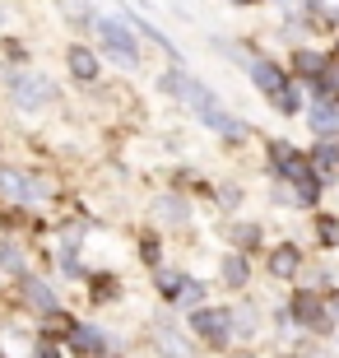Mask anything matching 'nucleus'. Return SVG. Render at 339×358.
Here are the masks:
<instances>
[{"mask_svg": "<svg viewBox=\"0 0 339 358\" xmlns=\"http://www.w3.org/2000/svg\"><path fill=\"white\" fill-rule=\"evenodd\" d=\"M223 279H228V284H247V261H228V266H223Z\"/></svg>", "mask_w": 339, "mask_h": 358, "instance_id": "nucleus-14", "label": "nucleus"}, {"mask_svg": "<svg viewBox=\"0 0 339 358\" xmlns=\"http://www.w3.org/2000/svg\"><path fill=\"white\" fill-rule=\"evenodd\" d=\"M321 238H326V242H339V228H335V219H321Z\"/></svg>", "mask_w": 339, "mask_h": 358, "instance_id": "nucleus-16", "label": "nucleus"}, {"mask_svg": "<svg viewBox=\"0 0 339 358\" xmlns=\"http://www.w3.org/2000/svg\"><path fill=\"white\" fill-rule=\"evenodd\" d=\"M270 98H274V107H279V112H298V93L288 89V84L279 93H270Z\"/></svg>", "mask_w": 339, "mask_h": 358, "instance_id": "nucleus-13", "label": "nucleus"}, {"mask_svg": "<svg viewBox=\"0 0 339 358\" xmlns=\"http://www.w3.org/2000/svg\"><path fill=\"white\" fill-rule=\"evenodd\" d=\"M70 345H75L79 354H107L103 331H93V326H75V331H70Z\"/></svg>", "mask_w": 339, "mask_h": 358, "instance_id": "nucleus-5", "label": "nucleus"}, {"mask_svg": "<svg viewBox=\"0 0 339 358\" xmlns=\"http://www.w3.org/2000/svg\"><path fill=\"white\" fill-rule=\"evenodd\" d=\"M70 75H75V80H93V75H98V61H93L84 47H75V52H70Z\"/></svg>", "mask_w": 339, "mask_h": 358, "instance_id": "nucleus-11", "label": "nucleus"}, {"mask_svg": "<svg viewBox=\"0 0 339 358\" xmlns=\"http://www.w3.org/2000/svg\"><path fill=\"white\" fill-rule=\"evenodd\" d=\"M14 98L24 107H38V103L52 98V84L42 80V75H19V80H14Z\"/></svg>", "mask_w": 339, "mask_h": 358, "instance_id": "nucleus-3", "label": "nucleus"}, {"mask_svg": "<svg viewBox=\"0 0 339 358\" xmlns=\"http://www.w3.org/2000/svg\"><path fill=\"white\" fill-rule=\"evenodd\" d=\"M98 33H103L107 52L117 56V61L135 66V42H131V33H126V24H117V19H103V24H98Z\"/></svg>", "mask_w": 339, "mask_h": 358, "instance_id": "nucleus-2", "label": "nucleus"}, {"mask_svg": "<svg viewBox=\"0 0 339 358\" xmlns=\"http://www.w3.org/2000/svg\"><path fill=\"white\" fill-rule=\"evenodd\" d=\"M298 70H326V61L312 56V52H298Z\"/></svg>", "mask_w": 339, "mask_h": 358, "instance_id": "nucleus-15", "label": "nucleus"}, {"mask_svg": "<svg viewBox=\"0 0 339 358\" xmlns=\"http://www.w3.org/2000/svg\"><path fill=\"white\" fill-rule=\"evenodd\" d=\"M242 5H251V0H242Z\"/></svg>", "mask_w": 339, "mask_h": 358, "instance_id": "nucleus-18", "label": "nucleus"}, {"mask_svg": "<svg viewBox=\"0 0 339 358\" xmlns=\"http://www.w3.org/2000/svg\"><path fill=\"white\" fill-rule=\"evenodd\" d=\"M24 293H28V303L42 307V312H56V293L42 284V279H24Z\"/></svg>", "mask_w": 339, "mask_h": 358, "instance_id": "nucleus-6", "label": "nucleus"}, {"mask_svg": "<svg viewBox=\"0 0 339 358\" xmlns=\"http://www.w3.org/2000/svg\"><path fill=\"white\" fill-rule=\"evenodd\" d=\"M191 331L205 335L209 345H223V340L233 335V312H214V307H205V312L191 317Z\"/></svg>", "mask_w": 339, "mask_h": 358, "instance_id": "nucleus-1", "label": "nucleus"}, {"mask_svg": "<svg viewBox=\"0 0 339 358\" xmlns=\"http://www.w3.org/2000/svg\"><path fill=\"white\" fill-rule=\"evenodd\" d=\"M0 261H5L10 270H19V252H10V247H0Z\"/></svg>", "mask_w": 339, "mask_h": 358, "instance_id": "nucleus-17", "label": "nucleus"}, {"mask_svg": "<svg viewBox=\"0 0 339 358\" xmlns=\"http://www.w3.org/2000/svg\"><path fill=\"white\" fill-rule=\"evenodd\" d=\"M270 270L279 279H288V275H298V247H279V252L270 256Z\"/></svg>", "mask_w": 339, "mask_h": 358, "instance_id": "nucleus-10", "label": "nucleus"}, {"mask_svg": "<svg viewBox=\"0 0 339 358\" xmlns=\"http://www.w3.org/2000/svg\"><path fill=\"white\" fill-rule=\"evenodd\" d=\"M312 131H321V135H335L339 131V107L335 103H321L312 112Z\"/></svg>", "mask_w": 339, "mask_h": 358, "instance_id": "nucleus-9", "label": "nucleus"}, {"mask_svg": "<svg viewBox=\"0 0 339 358\" xmlns=\"http://www.w3.org/2000/svg\"><path fill=\"white\" fill-rule=\"evenodd\" d=\"M293 312H298L307 326H316V331H326V326H330V317L321 312V303H316V298H298V303H293Z\"/></svg>", "mask_w": 339, "mask_h": 358, "instance_id": "nucleus-7", "label": "nucleus"}, {"mask_svg": "<svg viewBox=\"0 0 339 358\" xmlns=\"http://www.w3.org/2000/svg\"><path fill=\"white\" fill-rule=\"evenodd\" d=\"M154 345H158V354H163V358H196V349L186 345L182 331H172V326H158Z\"/></svg>", "mask_w": 339, "mask_h": 358, "instance_id": "nucleus-4", "label": "nucleus"}, {"mask_svg": "<svg viewBox=\"0 0 339 358\" xmlns=\"http://www.w3.org/2000/svg\"><path fill=\"white\" fill-rule=\"evenodd\" d=\"M316 168H321V173H335L339 168V145H321L316 149Z\"/></svg>", "mask_w": 339, "mask_h": 358, "instance_id": "nucleus-12", "label": "nucleus"}, {"mask_svg": "<svg viewBox=\"0 0 339 358\" xmlns=\"http://www.w3.org/2000/svg\"><path fill=\"white\" fill-rule=\"evenodd\" d=\"M251 80H256L261 93H279V89H284V75H279L274 66H265V61H261V66H251Z\"/></svg>", "mask_w": 339, "mask_h": 358, "instance_id": "nucleus-8", "label": "nucleus"}]
</instances>
